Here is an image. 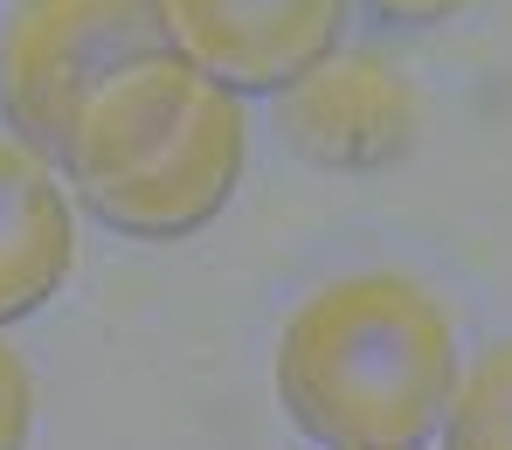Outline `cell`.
<instances>
[{
    "label": "cell",
    "mask_w": 512,
    "mask_h": 450,
    "mask_svg": "<svg viewBox=\"0 0 512 450\" xmlns=\"http://www.w3.org/2000/svg\"><path fill=\"white\" fill-rule=\"evenodd\" d=\"M277 125L319 167H381L416 139V90L374 49H333L284 84Z\"/></svg>",
    "instance_id": "5b68a950"
},
{
    "label": "cell",
    "mask_w": 512,
    "mask_h": 450,
    "mask_svg": "<svg viewBox=\"0 0 512 450\" xmlns=\"http://www.w3.org/2000/svg\"><path fill=\"white\" fill-rule=\"evenodd\" d=\"M63 160L77 174V194L111 229L139 243H180L208 229L236 194L250 160V118L229 84L160 49L90 90Z\"/></svg>",
    "instance_id": "7a4b0ae2"
},
{
    "label": "cell",
    "mask_w": 512,
    "mask_h": 450,
    "mask_svg": "<svg viewBox=\"0 0 512 450\" xmlns=\"http://www.w3.org/2000/svg\"><path fill=\"white\" fill-rule=\"evenodd\" d=\"M28 430H35V388L21 354L0 340V450H28Z\"/></svg>",
    "instance_id": "ba28073f"
},
{
    "label": "cell",
    "mask_w": 512,
    "mask_h": 450,
    "mask_svg": "<svg viewBox=\"0 0 512 450\" xmlns=\"http://www.w3.org/2000/svg\"><path fill=\"white\" fill-rule=\"evenodd\" d=\"M457 388L450 312L402 270L319 284L277 340V395L305 437L333 450L423 444Z\"/></svg>",
    "instance_id": "6da1fadb"
},
{
    "label": "cell",
    "mask_w": 512,
    "mask_h": 450,
    "mask_svg": "<svg viewBox=\"0 0 512 450\" xmlns=\"http://www.w3.org/2000/svg\"><path fill=\"white\" fill-rule=\"evenodd\" d=\"M367 7H374L381 21H416V28H423V21H450L464 0H367Z\"/></svg>",
    "instance_id": "9c48e42d"
},
{
    "label": "cell",
    "mask_w": 512,
    "mask_h": 450,
    "mask_svg": "<svg viewBox=\"0 0 512 450\" xmlns=\"http://www.w3.org/2000/svg\"><path fill=\"white\" fill-rule=\"evenodd\" d=\"M167 49L229 90H284L333 56L346 0H160Z\"/></svg>",
    "instance_id": "277c9868"
},
{
    "label": "cell",
    "mask_w": 512,
    "mask_h": 450,
    "mask_svg": "<svg viewBox=\"0 0 512 450\" xmlns=\"http://www.w3.org/2000/svg\"><path fill=\"white\" fill-rule=\"evenodd\" d=\"M443 450H512V340L485 347L464 388H450Z\"/></svg>",
    "instance_id": "52a82bcc"
},
{
    "label": "cell",
    "mask_w": 512,
    "mask_h": 450,
    "mask_svg": "<svg viewBox=\"0 0 512 450\" xmlns=\"http://www.w3.org/2000/svg\"><path fill=\"white\" fill-rule=\"evenodd\" d=\"M77 264V215L49 160L0 132V326L42 312Z\"/></svg>",
    "instance_id": "8992f818"
},
{
    "label": "cell",
    "mask_w": 512,
    "mask_h": 450,
    "mask_svg": "<svg viewBox=\"0 0 512 450\" xmlns=\"http://www.w3.org/2000/svg\"><path fill=\"white\" fill-rule=\"evenodd\" d=\"M374 450H416V444H374Z\"/></svg>",
    "instance_id": "30bf717a"
},
{
    "label": "cell",
    "mask_w": 512,
    "mask_h": 450,
    "mask_svg": "<svg viewBox=\"0 0 512 450\" xmlns=\"http://www.w3.org/2000/svg\"><path fill=\"white\" fill-rule=\"evenodd\" d=\"M160 49V0H14L0 28V111L21 146L63 153L90 90Z\"/></svg>",
    "instance_id": "3957f363"
}]
</instances>
